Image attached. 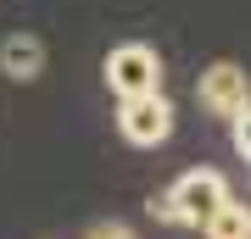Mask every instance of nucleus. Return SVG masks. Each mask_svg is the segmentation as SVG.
<instances>
[{
    "label": "nucleus",
    "instance_id": "39448f33",
    "mask_svg": "<svg viewBox=\"0 0 251 239\" xmlns=\"http://www.w3.org/2000/svg\"><path fill=\"white\" fill-rule=\"evenodd\" d=\"M0 72H6V78H17V84L39 78V72H45V39H34V34H11L6 44H0Z\"/></svg>",
    "mask_w": 251,
    "mask_h": 239
},
{
    "label": "nucleus",
    "instance_id": "f03ea898",
    "mask_svg": "<svg viewBox=\"0 0 251 239\" xmlns=\"http://www.w3.org/2000/svg\"><path fill=\"white\" fill-rule=\"evenodd\" d=\"M106 84H112L117 100L156 95L162 89V56L151 50V44H117V50L106 56Z\"/></svg>",
    "mask_w": 251,
    "mask_h": 239
},
{
    "label": "nucleus",
    "instance_id": "423d86ee",
    "mask_svg": "<svg viewBox=\"0 0 251 239\" xmlns=\"http://www.w3.org/2000/svg\"><path fill=\"white\" fill-rule=\"evenodd\" d=\"M206 239H251V206L246 200H224L212 217L201 222Z\"/></svg>",
    "mask_w": 251,
    "mask_h": 239
},
{
    "label": "nucleus",
    "instance_id": "7ed1b4c3",
    "mask_svg": "<svg viewBox=\"0 0 251 239\" xmlns=\"http://www.w3.org/2000/svg\"><path fill=\"white\" fill-rule=\"evenodd\" d=\"M117 128H123L128 145H140V151H151V145H162L173 133V106L168 95H128L123 106H117Z\"/></svg>",
    "mask_w": 251,
    "mask_h": 239
},
{
    "label": "nucleus",
    "instance_id": "f257e3e1",
    "mask_svg": "<svg viewBox=\"0 0 251 239\" xmlns=\"http://www.w3.org/2000/svg\"><path fill=\"white\" fill-rule=\"evenodd\" d=\"M224 200H229L224 173L196 167V173H184L179 184L168 189V195H156V200H151V217H162V222H179V228H201V222L212 217Z\"/></svg>",
    "mask_w": 251,
    "mask_h": 239
},
{
    "label": "nucleus",
    "instance_id": "6e6552de",
    "mask_svg": "<svg viewBox=\"0 0 251 239\" xmlns=\"http://www.w3.org/2000/svg\"><path fill=\"white\" fill-rule=\"evenodd\" d=\"M90 239H134V234H128L123 222H95V228H90Z\"/></svg>",
    "mask_w": 251,
    "mask_h": 239
},
{
    "label": "nucleus",
    "instance_id": "0eeeda50",
    "mask_svg": "<svg viewBox=\"0 0 251 239\" xmlns=\"http://www.w3.org/2000/svg\"><path fill=\"white\" fill-rule=\"evenodd\" d=\"M229 128H234V151H240V156L251 161V106H246L240 117H234V123H229Z\"/></svg>",
    "mask_w": 251,
    "mask_h": 239
},
{
    "label": "nucleus",
    "instance_id": "20e7f679",
    "mask_svg": "<svg viewBox=\"0 0 251 239\" xmlns=\"http://www.w3.org/2000/svg\"><path fill=\"white\" fill-rule=\"evenodd\" d=\"M196 95H201V106L212 111V117L234 123V117L251 106V78H246V67H234V62H212V67L201 72Z\"/></svg>",
    "mask_w": 251,
    "mask_h": 239
}]
</instances>
